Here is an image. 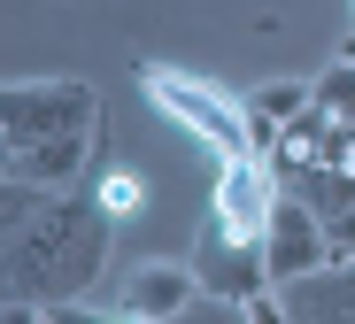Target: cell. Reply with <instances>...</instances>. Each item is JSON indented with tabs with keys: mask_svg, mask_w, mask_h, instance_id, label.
<instances>
[{
	"mask_svg": "<svg viewBox=\"0 0 355 324\" xmlns=\"http://www.w3.org/2000/svg\"><path fill=\"white\" fill-rule=\"evenodd\" d=\"M317 116H332V123H355V62H340L332 78H317Z\"/></svg>",
	"mask_w": 355,
	"mask_h": 324,
	"instance_id": "obj_10",
	"label": "cell"
},
{
	"mask_svg": "<svg viewBox=\"0 0 355 324\" xmlns=\"http://www.w3.org/2000/svg\"><path fill=\"white\" fill-rule=\"evenodd\" d=\"M116 209L93 193L8 185V301H85L108 271Z\"/></svg>",
	"mask_w": 355,
	"mask_h": 324,
	"instance_id": "obj_1",
	"label": "cell"
},
{
	"mask_svg": "<svg viewBox=\"0 0 355 324\" xmlns=\"http://www.w3.org/2000/svg\"><path fill=\"white\" fill-rule=\"evenodd\" d=\"M101 324H147V316H124V309H108V316H101Z\"/></svg>",
	"mask_w": 355,
	"mask_h": 324,
	"instance_id": "obj_14",
	"label": "cell"
},
{
	"mask_svg": "<svg viewBox=\"0 0 355 324\" xmlns=\"http://www.w3.org/2000/svg\"><path fill=\"white\" fill-rule=\"evenodd\" d=\"M170 324H248V309H240V301H216V293H201L186 316H170Z\"/></svg>",
	"mask_w": 355,
	"mask_h": 324,
	"instance_id": "obj_11",
	"label": "cell"
},
{
	"mask_svg": "<svg viewBox=\"0 0 355 324\" xmlns=\"http://www.w3.org/2000/svg\"><path fill=\"white\" fill-rule=\"evenodd\" d=\"M248 108H255L263 123H278V132H286L293 116H309V108H317V85H302V78H263Z\"/></svg>",
	"mask_w": 355,
	"mask_h": 324,
	"instance_id": "obj_9",
	"label": "cell"
},
{
	"mask_svg": "<svg viewBox=\"0 0 355 324\" xmlns=\"http://www.w3.org/2000/svg\"><path fill=\"white\" fill-rule=\"evenodd\" d=\"M139 78H147V101H155L170 123H186L201 147H216L224 162H232V155H270V147H278V123H263L248 101H232L224 85L186 78V70H170V62H147Z\"/></svg>",
	"mask_w": 355,
	"mask_h": 324,
	"instance_id": "obj_3",
	"label": "cell"
},
{
	"mask_svg": "<svg viewBox=\"0 0 355 324\" xmlns=\"http://www.w3.org/2000/svg\"><path fill=\"white\" fill-rule=\"evenodd\" d=\"M101 201L116 209V224H124V216H139V201H147V185H139V178H108V185H101Z\"/></svg>",
	"mask_w": 355,
	"mask_h": 324,
	"instance_id": "obj_12",
	"label": "cell"
},
{
	"mask_svg": "<svg viewBox=\"0 0 355 324\" xmlns=\"http://www.w3.org/2000/svg\"><path fill=\"white\" fill-rule=\"evenodd\" d=\"M8 324H46V309L39 301H8Z\"/></svg>",
	"mask_w": 355,
	"mask_h": 324,
	"instance_id": "obj_13",
	"label": "cell"
},
{
	"mask_svg": "<svg viewBox=\"0 0 355 324\" xmlns=\"http://www.w3.org/2000/svg\"><path fill=\"white\" fill-rule=\"evenodd\" d=\"M201 301V271L178 263V255H155V263H132L124 286H116V309L124 316H147V324H170Z\"/></svg>",
	"mask_w": 355,
	"mask_h": 324,
	"instance_id": "obj_7",
	"label": "cell"
},
{
	"mask_svg": "<svg viewBox=\"0 0 355 324\" xmlns=\"http://www.w3.org/2000/svg\"><path fill=\"white\" fill-rule=\"evenodd\" d=\"M193 271H201V293H216V301H255L263 286H278L263 239H240V232H224V224H201Z\"/></svg>",
	"mask_w": 355,
	"mask_h": 324,
	"instance_id": "obj_4",
	"label": "cell"
},
{
	"mask_svg": "<svg viewBox=\"0 0 355 324\" xmlns=\"http://www.w3.org/2000/svg\"><path fill=\"white\" fill-rule=\"evenodd\" d=\"M0 139L8 185L78 193V178L101 162V93L85 78H16L0 101Z\"/></svg>",
	"mask_w": 355,
	"mask_h": 324,
	"instance_id": "obj_2",
	"label": "cell"
},
{
	"mask_svg": "<svg viewBox=\"0 0 355 324\" xmlns=\"http://www.w3.org/2000/svg\"><path fill=\"white\" fill-rule=\"evenodd\" d=\"M293 324H355V263H324L286 286Z\"/></svg>",
	"mask_w": 355,
	"mask_h": 324,
	"instance_id": "obj_8",
	"label": "cell"
},
{
	"mask_svg": "<svg viewBox=\"0 0 355 324\" xmlns=\"http://www.w3.org/2000/svg\"><path fill=\"white\" fill-rule=\"evenodd\" d=\"M270 209H278V178H270V155H232L216 170V201H209V224L240 232V239H263L270 232Z\"/></svg>",
	"mask_w": 355,
	"mask_h": 324,
	"instance_id": "obj_5",
	"label": "cell"
},
{
	"mask_svg": "<svg viewBox=\"0 0 355 324\" xmlns=\"http://www.w3.org/2000/svg\"><path fill=\"white\" fill-rule=\"evenodd\" d=\"M263 255H270V278L293 286V278H309L332 263V239H324V216L302 201V193H278V209H270V232H263Z\"/></svg>",
	"mask_w": 355,
	"mask_h": 324,
	"instance_id": "obj_6",
	"label": "cell"
}]
</instances>
